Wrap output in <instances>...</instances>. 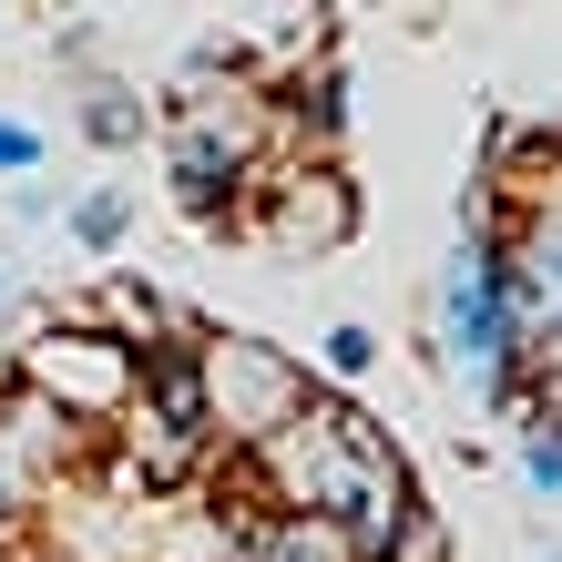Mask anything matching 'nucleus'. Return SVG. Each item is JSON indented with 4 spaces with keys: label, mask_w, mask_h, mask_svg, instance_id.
<instances>
[{
    "label": "nucleus",
    "mask_w": 562,
    "mask_h": 562,
    "mask_svg": "<svg viewBox=\"0 0 562 562\" xmlns=\"http://www.w3.org/2000/svg\"><path fill=\"white\" fill-rule=\"evenodd\" d=\"M256 481L277 491V512H307V521H338L358 562H389L419 521H409V471L400 450L379 440L348 400H296L267 440H256Z\"/></svg>",
    "instance_id": "obj_1"
},
{
    "label": "nucleus",
    "mask_w": 562,
    "mask_h": 562,
    "mask_svg": "<svg viewBox=\"0 0 562 562\" xmlns=\"http://www.w3.org/2000/svg\"><path fill=\"white\" fill-rule=\"evenodd\" d=\"M21 389L52 419H123L144 389V348L113 338V327H42L21 348Z\"/></svg>",
    "instance_id": "obj_2"
},
{
    "label": "nucleus",
    "mask_w": 562,
    "mask_h": 562,
    "mask_svg": "<svg viewBox=\"0 0 562 562\" xmlns=\"http://www.w3.org/2000/svg\"><path fill=\"white\" fill-rule=\"evenodd\" d=\"M440 369H450V389H471L481 409L521 389V358H512V327H502V286H491V236H471L450 256V277H440Z\"/></svg>",
    "instance_id": "obj_3"
},
{
    "label": "nucleus",
    "mask_w": 562,
    "mask_h": 562,
    "mask_svg": "<svg viewBox=\"0 0 562 562\" xmlns=\"http://www.w3.org/2000/svg\"><path fill=\"white\" fill-rule=\"evenodd\" d=\"M194 389H205V429H215V440H246V450L307 400V379H296L277 348H256V338H205Z\"/></svg>",
    "instance_id": "obj_4"
},
{
    "label": "nucleus",
    "mask_w": 562,
    "mask_h": 562,
    "mask_svg": "<svg viewBox=\"0 0 562 562\" xmlns=\"http://www.w3.org/2000/svg\"><path fill=\"white\" fill-rule=\"evenodd\" d=\"M256 175V103L246 92H225V103H194L175 123V184L194 205H215V194H236Z\"/></svg>",
    "instance_id": "obj_5"
},
{
    "label": "nucleus",
    "mask_w": 562,
    "mask_h": 562,
    "mask_svg": "<svg viewBox=\"0 0 562 562\" xmlns=\"http://www.w3.org/2000/svg\"><path fill=\"white\" fill-rule=\"evenodd\" d=\"M236 562H358L338 521H307V512H267V521H246V542Z\"/></svg>",
    "instance_id": "obj_6"
},
{
    "label": "nucleus",
    "mask_w": 562,
    "mask_h": 562,
    "mask_svg": "<svg viewBox=\"0 0 562 562\" xmlns=\"http://www.w3.org/2000/svg\"><path fill=\"white\" fill-rule=\"evenodd\" d=\"M277 236H286V246H338V236H348L338 175H286V184H277Z\"/></svg>",
    "instance_id": "obj_7"
},
{
    "label": "nucleus",
    "mask_w": 562,
    "mask_h": 562,
    "mask_svg": "<svg viewBox=\"0 0 562 562\" xmlns=\"http://www.w3.org/2000/svg\"><path fill=\"white\" fill-rule=\"evenodd\" d=\"M521 471H532V491H542V502L562 491V440H552V409H521Z\"/></svg>",
    "instance_id": "obj_8"
},
{
    "label": "nucleus",
    "mask_w": 562,
    "mask_h": 562,
    "mask_svg": "<svg viewBox=\"0 0 562 562\" xmlns=\"http://www.w3.org/2000/svg\"><path fill=\"white\" fill-rule=\"evenodd\" d=\"M327 369H338V379H369V358H379V338H369V327H327Z\"/></svg>",
    "instance_id": "obj_9"
},
{
    "label": "nucleus",
    "mask_w": 562,
    "mask_h": 562,
    "mask_svg": "<svg viewBox=\"0 0 562 562\" xmlns=\"http://www.w3.org/2000/svg\"><path fill=\"white\" fill-rule=\"evenodd\" d=\"M72 225H82V246H113L123 225H134V205H123V194H92V205H82Z\"/></svg>",
    "instance_id": "obj_10"
},
{
    "label": "nucleus",
    "mask_w": 562,
    "mask_h": 562,
    "mask_svg": "<svg viewBox=\"0 0 562 562\" xmlns=\"http://www.w3.org/2000/svg\"><path fill=\"white\" fill-rule=\"evenodd\" d=\"M31 164H42V134L31 123H0V175H31Z\"/></svg>",
    "instance_id": "obj_11"
}]
</instances>
